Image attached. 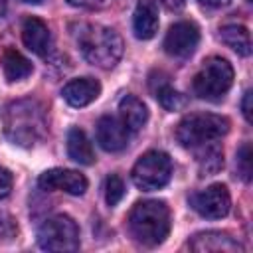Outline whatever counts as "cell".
I'll use <instances>...</instances> for the list:
<instances>
[{
    "instance_id": "cell-20",
    "label": "cell",
    "mask_w": 253,
    "mask_h": 253,
    "mask_svg": "<svg viewBox=\"0 0 253 253\" xmlns=\"http://www.w3.org/2000/svg\"><path fill=\"white\" fill-rule=\"evenodd\" d=\"M198 150V164L202 176H211L223 166V150L217 146V142H208L204 146L194 148Z\"/></svg>"
},
{
    "instance_id": "cell-28",
    "label": "cell",
    "mask_w": 253,
    "mask_h": 253,
    "mask_svg": "<svg viewBox=\"0 0 253 253\" xmlns=\"http://www.w3.org/2000/svg\"><path fill=\"white\" fill-rule=\"evenodd\" d=\"M166 10H172V12H178L184 8V0H158Z\"/></svg>"
},
{
    "instance_id": "cell-16",
    "label": "cell",
    "mask_w": 253,
    "mask_h": 253,
    "mask_svg": "<svg viewBox=\"0 0 253 253\" xmlns=\"http://www.w3.org/2000/svg\"><path fill=\"white\" fill-rule=\"evenodd\" d=\"M119 113H121V121L125 123V126L130 132L140 130L146 125V121H148L146 105L138 97H134V95H125L119 101Z\"/></svg>"
},
{
    "instance_id": "cell-6",
    "label": "cell",
    "mask_w": 253,
    "mask_h": 253,
    "mask_svg": "<svg viewBox=\"0 0 253 253\" xmlns=\"http://www.w3.org/2000/svg\"><path fill=\"white\" fill-rule=\"evenodd\" d=\"M170 176H172V160L162 150L144 152L136 160L130 172L134 186L142 192H154L164 188L170 182Z\"/></svg>"
},
{
    "instance_id": "cell-15",
    "label": "cell",
    "mask_w": 253,
    "mask_h": 253,
    "mask_svg": "<svg viewBox=\"0 0 253 253\" xmlns=\"http://www.w3.org/2000/svg\"><path fill=\"white\" fill-rule=\"evenodd\" d=\"M158 6L154 0H138L132 16L134 36L138 40H150L158 32Z\"/></svg>"
},
{
    "instance_id": "cell-30",
    "label": "cell",
    "mask_w": 253,
    "mask_h": 253,
    "mask_svg": "<svg viewBox=\"0 0 253 253\" xmlns=\"http://www.w3.org/2000/svg\"><path fill=\"white\" fill-rule=\"evenodd\" d=\"M22 2H26V4H40L42 0H22Z\"/></svg>"
},
{
    "instance_id": "cell-29",
    "label": "cell",
    "mask_w": 253,
    "mask_h": 253,
    "mask_svg": "<svg viewBox=\"0 0 253 253\" xmlns=\"http://www.w3.org/2000/svg\"><path fill=\"white\" fill-rule=\"evenodd\" d=\"M204 6H208V8H223V6H227L231 0H200Z\"/></svg>"
},
{
    "instance_id": "cell-12",
    "label": "cell",
    "mask_w": 253,
    "mask_h": 253,
    "mask_svg": "<svg viewBox=\"0 0 253 253\" xmlns=\"http://www.w3.org/2000/svg\"><path fill=\"white\" fill-rule=\"evenodd\" d=\"M190 249L198 253H235L243 251V247L227 233L221 231H202L192 237Z\"/></svg>"
},
{
    "instance_id": "cell-27",
    "label": "cell",
    "mask_w": 253,
    "mask_h": 253,
    "mask_svg": "<svg viewBox=\"0 0 253 253\" xmlns=\"http://www.w3.org/2000/svg\"><path fill=\"white\" fill-rule=\"evenodd\" d=\"M67 2L77 8H97L103 4V0H67Z\"/></svg>"
},
{
    "instance_id": "cell-7",
    "label": "cell",
    "mask_w": 253,
    "mask_h": 253,
    "mask_svg": "<svg viewBox=\"0 0 253 253\" xmlns=\"http://www.w3.org/2000/svg\"><path fill=\"white\" fill-rule=\"evenodd\" d=\"M38 245L45 251H75L79 247V227L69 215H53L38 229Z\"/></svg>"
},
{
    "instance_id": "cell-21",
    "label": "cell",
    "mask_w": 253,
    "mask_h": 253,
    "mask_svg": "<svg viewBox=\"0 0 253 253\" xmlns=\"http://www.w3.org/2000/svg\"><path fill=\"white\" fill-rule=\"evenodd\" d=\"M154 95L158 97V103H160L166 111H180V109H184V107H186V103H188V99H186L180 91L172 89L170 85L160 87Z\"/></svg>"
},
{
    "instance_id": "cell-22",
    "label": "cell",
    "mask_w": 253,
    "mask_h": 253,
    "mask_svg": "<svg viewBox=\"0 0 253 253\" xmlns=\"http://www.w3.org/2000/svg\"><path fill=\"white\" fill-rule=\"evenodd\" d=\"M125 196V184L121 180V176L117 174H109L105 180V200L109 206H117Z\"/></svg>"
},
{
    "instance_id": "cell-10",
    "label": "cell",
    "mask_w": 253,
    "mask_h": 253,
    "mask_svg": "<svg viewBox=\"0 0 253 253\" xmlns=\"http://www.w3.org/2000/svg\"><path fill=\"white\" fill-rule=\"evenodd\" d=\"M200 42V30L194 22L174 24L164 38V51L172 57H190Z\"/></svg>"
},
{
    "instance_id": "cell-25",
    "label": "cell",
    "mask_w": 253,
    "mask_h": 253,
    "mask_svg": "<svg viewBox=\"0 0 253 253\" xmlns=\"http://www.w3.org/2000/svg\"><path fill=\"white\" fill-rule=\"evenodd\" d=\"M251 97H253V93H251V89H247L245 95H243V103H241L243 117H245L247 123H253V115H251Z\"/></svg>"
},
{
    "instance_id": "cell-2",
    "label": "cell",
    "mask_w": 253,
    "mask_h": 253,
    "mask_svg": "<svg viewBox=\"0 0 253 253\" xmlns=\"http://www.w3.org/2000/svg\"><path fill=\"white\" fill-rule=\"evenodd\" d=\"M128 229L132 237L146 245H160L170 231V210L160 200L136 202L128 213Z\"/></svg>"
},
{
    "instance_id": "cell-4",
    "label": "cell",
    "mask_w": 253,
    "mask_h": 253,
    "mask_svg": "<svg viewBox=\"0 0 253 253\" xmlns=\"http://www.w3.org/2000/svg\"><path fill=\"white\" fill-rule=\"evenodd\" d=\"M229 132V119L213 113L186 115L176 126V138L184 148H198L215 142Z\"/></svg>"
},
{
    "instance_id": "cell-3",
    "label": "cell",
    "mask_w": 253,
    "mask_h": 253,
    "mask_svg": "<svg viewBox=\"0 0 253 253\" xmlns=\"http://www.w3.org/2000/svg\"><path fill=\"white\" fill-rule=\"evenodd\" d=\"M77 43L83 57L97 67L111 69L123 55V40L121 36L107 26L101 24H83L77 32Z\"/></svg>"
},
{
    "instance_id": "cell-1",
    "label": "cell",
    "mask_w": 253,
    "mask_h": 253,
    "mask_svg": "<svg viewBox=\"0 0 253 253\" xmlns=\"http://www.w3.org/2000/svg\"><path fill=\"white\" fill-rule=\"evenodd\" d=\"M45 113L43 107L34 99H20L6 107L4 130L6 136L20 146H34L45 134Z\"/></svg>"
},
{
    "instance_id": "cell-11",
    "label": "cell",
    "mask_w": 253,
    "mask_h": 253,
    "mask_svg": "<svg viewBox=\"0 0 253 253\" xmlns=\"http://www.w3.org/2000/svg\"><path fill=\"white\" fill-rule=\"evenodd\" d=\"M128 128L117 117L105 115L97 121V142L107 152H119L128 144Z\"/></svg>"
},
{
    "instance_id": "cell-23",
    "label": "cell",
    "mask_w": 253,
    "mask_h": 253,
    "mask_svg": "<svg viewBox=\"0 0 253 253\" xmlns=\"http://www.w3.org/2000/svg\"><path fill=\"white\" fill-rule=\"evenodd\" d=\"M235 164H237L239 176H241L245 182H249V180H251V144H249V142H243L241 148L237 150V160H235Z\"/></svg>"
},
{
    "instance_id": "cell-13",
    "label": "cell",
    "mask_w": 253,
    "mask_h": 253,
    "mask_svg": "<svg viewBox=\"0 0 253 253\" xmlns=\"http://www.w3.org/2000/svg\"><path fill=\"white\" fill-rule=\"evenodd\" d=\"M22 42L24 45L36 53V55H47L49 47H51V34L49 28L45 26V22H42L40 18H26L22 24Z\"/></svg>"
},
{
    "instance_id": "cell-5",
    "label": "cell",
    "mask_w": 253,
    "mask_h": 253,
    "mask_svg": "<svg viewBox=\"0 0 253 253\" xmlns=\"http://www.w3.org/2000/svg\"><path fill=\"white\" fill-rule=\"evenodd\" d=\"M233 83V67L223 57H208L194 77V93L206 101H219Z\"/></svg>"
},
{
    "instance_id": "cell-17",
    "label": "cell",
    "mask_w": 253,
    "mask_h": 253,
    "mask_svg": "<svg viewBox=\"0 0 253 253\" xmlns=\"http://www.w3.org/2000/svg\"><path fill=\"white\" fill-rule=\"evenodd\" d=\"M67 154H69V158L75 160L77 164L89 166V164L95 162L93 146H91L87 134H85L81 128H77V126L69 128V132H67Z\"/></svg>"
},
{
    "instance_id": "cell-8",
    "label": "cell",
    "mask_w": 253,
    "mask_h": 253,
    "mask_svg": "<svg viewBox=\"0 0 253 253\" xmlns=\"http://www.w3.org/2000/svg\"><path fill=\"white\" fill-rule=\"evenodd\" d=\"M190 206L208 219H219L225 217L231 208L229 192L223 184H211L202 192H196L190 196Z\"/></svg>"
},
{
    "instance_id": "cell-26",
    "label": "cell",
    "mask_w": 253,
    "mask_h": 253,
    "mask_svg": "<svg viewBox=\"0 0 253 253\" xmlns=\"http://www.w3.org/2000/svg\"><path fill=\"white\" fill-rule=\"evenodd\" d=\"M164 85H168L166 83V75L164 73H160V71H154L152 75H150V89H152V93H156L160 87H164Z\"/></svg>"
},
{
    "instance_id": "cell-24",
    "label": "cell",
    "mask_w": 253,
    "mask_h": 253,
    "mask_svg": "<svg viewBox=\"0 0 253 253\" xmlns=\"http://www.w3.org/2000/svg\"><path fill=\"white\" fill-rule=\"evenodd\" d=\"M10 190H12V174L0 166V200L6 198L10 194Z\"/></svg>"
},
{
    "instance_id": "cell-18",
    "label": "cell",
    "mask_w": 253,
    "mask_h": 253,
    "mask_svg": "<svg viewBox=\"0 0 253 253\" xmlns=\"http://www.w3.org/2000/svg\"><path fill=\"white\" fill-rule=\"evenodd\" d=\"M219 40L221 43H225L227 47H231L235 53L247 57L251 53V38L245 26H237V24H227L219 30Z\"/></svg>"
},
{
    "instance_id": "cell-19",
    "label": "cell",
    "mask_w": 253,
    "mask_h": 253,
    "mask_svg": "<svg viewBox=\"0 0 253 253\" xmlns=\"http://www.w3.org/2000/svg\"><path fill=\"white\" fill-rule=\"evenodd\" d=\"M2 69L8 81H20L32 73V63L16 49H6L2 55Z\"/></svg>"
},
{
    "instance_id": "cell-9",
    "label": "cell",
    "mask_w": 253,
    "mask_h": 253,
    "mask_svg": "<svg viewBox=\"0 0 253 253\" xmlns=\"http://www.w3.org/2000/svg\"><path fill=\"white\" fill-rule=\"evenodd\" d=\"M38 186L47 192H65L71 196H81L87 190V178L79 174L77 170H67V168H51L40 174Z\"/></svg>"
},
{
    "instance_id": "cell-14",
    "label": "cell",
    "mask_w": 253,
    "mask_h": 253,
    "mask_svg": "<svg viewBox=\"0 0 253 253\" xmlns=\"http://www.w3.org/2000/svg\"><path fill=\"white\" fill-rule=\"evenodd\" d=\"M101 93V85L97 79L93 77H79V79H71L69 83L63 85L61 89V97L65 99L67 105L71 107H85L89 103H93Z\"/></svg>"
}]
</instances>
